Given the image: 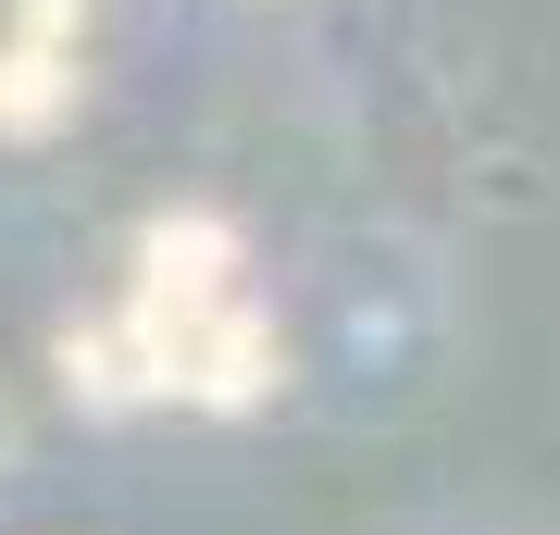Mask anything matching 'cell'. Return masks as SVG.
Wrapping results in <instances>:
<instances>
[]
</instances>
